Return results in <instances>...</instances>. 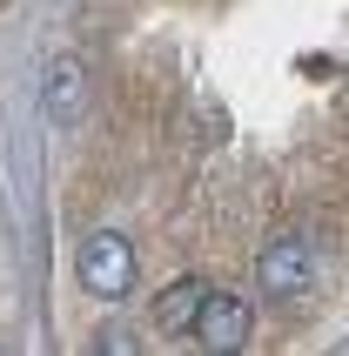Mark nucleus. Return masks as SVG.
Wrapping results in <instances>:
<instances>
[{
  "label": "nucleus",
  "mask_w": 349,
  "mask_h": 356,
  "mask_svg": "<svg viewBox=\"0 0 349 356\" xmlns=\"http://www.w3.org/2000/svg\"><path fill=\"white\" fill-rule=\"evenodd\" d=\"M74 276H81L88 296L121 302L135 289V249H128V236H121V229H95V236L81 242V256H74Z\"/></svg>",
  "instance_id": "obj_1"
},
{
  "label": "nucleus",
  "mask_w": 349,
  "mask_h": 356,
  "mask_svg": "<svg viewBox=\"0 0 349 356\" xmlns=\"http://www.w3.org/2000/svg\"><path fill=\"white\" fill-rule=\"evenodd\" d=\"M188 337L202 343V350H249V337H255V309L242 296H222V289H209L202 296V309H195V323H188Z\"/></svg>",
  "instance_id": "obj_3"
},
{
  "label": "nucleus",
  "mask_w": 349,
  "mask_h": 356,
  "mask_svg": "<svg viewBox=\"0 0 349 356\" xmlns=\"http://www.w3.org/2000/svg\"><path fill=\"white\" fill-rule=\"evenodd\" d=\"M255 282H262L275 302H302V296H309V282H316V242H309V229H282V236L255 256Z\"/></svg>",
  "instance_id": "obj_2"
},
{
  "label": "nucleus",
  "mask_w": 349,
  "mask_h": 356,
  "mask_svg": "<svg viewBox=\"0 0 349 356\" xmlns=\"http://www.w3.org/2000/svg\"><path fill=\"white\" fill-rule=\"evenodd\" d=\"M215 282H202V276H181L174 289H161V302H155V330L161 337H188V323H195V309H202V296H209Z\"/></svg>",
  "instance_id": "obj_5"
},
{
  "label": "nucleus",
  "mask_w": 349,
  "mask_h": 356,
  "mask_svg": "<svg viewBox=\"0 0 349 356\" xmlns=\"http://www.w3.org/2000/svg\"><path fill=\"white\" fill-rule=\"evenodd\" d=\"M40 101H47V121H81V108H88V67H81L74 54H54L47 60V74H40Z\"/></svg>",
  "instance_id": "obj_4"
}]
</instances>
